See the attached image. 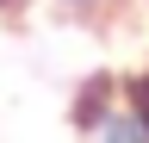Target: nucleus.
Listing matches in <instances>:
<instances>
[{
    "mask_svg": "<svg viewBox=\"0 0 149 143\" xmlns=\"http://www.w3.org/2000/svg\"><path fill=\"white\" fill-rule=\"evenodd\" d=\"M19 6H25V0H0V13H19Z\"/></svg>",
    "mask_w": 149,
    "mask_h": 143,
    "instance_id": "f03ea898",
    "label": "nucleus"
},
{
    "mask_svg": "<svg viewBox=\"0 0 149 143\" xmlns=\"http://www.w3.org/2000/svg\"><path fill=\"white\" fill-rule=\"evenodd\" d=\"M50 6L62 13V19H81V25H112L130 0H50Z\"/></svg>",
    "mask_w": 149,
    "mask_h": 143,
    "instance_id": "f257e3e1",
    "label": "nucleus"
}]
</instances>
